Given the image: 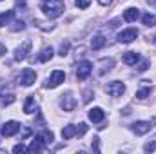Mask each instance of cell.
Listing matches in <instances>:
<instances>
[{
	"label": "cell",
	"mask_w": 156,
	"mask_h": 154,
	"mask_svg": "<svg viewBox=\"0 0 156 154\" xmlns=\"http://www.w3.org/2000/svg\"><path fill=\"white\" fill-rule=\"evenodd\" d=\"M20 131V123L18 121H7V123H4L2 125V129H0V132H2V136H5V138H9V136H13V134H16Z\"/></svg>",
	"instance_id": "277c9868"
},
{
	"label": "cell",
	"mask_w": 156,
	"mask_h": 154,
	"mask_svg": "<svg viewBox=\"0 0 156 154\" xmlns=\"http://www.w3.org/2000/svg\"><path fill=\"white\" fill-rule=\"evenodd\" d=\"M105 93L111 94V96H122L125 93V85L122 82H111L105 85Z\"/></svg>",
	"instance_id": "5b68a950"
},
{
	"label": "cell",
	"mask_w": 156,
	"mask_h": 154,
	"mask_svg": "<svg viewBox=\"0 0 156 154\" xmlns=\"http://www.w3.org/2000/svg\"><path fill=\"white\" fill-rule=\"evenodd\" d=\"M67 49H69V44L62 45V47H60V56H66V54H67Z\"/></svg>",
	"instance_id": "4316f807"
},
{
	"label": "cell",
	"mask_w": 156,
	"mask_h": 154,
	"mask_svg": "<svg viewBox=\"0 0 156 154\" xmlns=\"http://www.w3.org/2000/svg\"><path fill=\"white\" fill-rule=\"evenodd\" d=\"M33 140H37L42 147H45V145H49V143L53 142V132H51V131H42V132H38Z\"/></svg>",
	"instance_id": "30bf717a"
},
{
	"label": "cell",
	"mask_w": 156,
	"mask_h": 154,
	"mask_svg": "<svg viewBox=\"0 0 156 154\" xmlns=\"http://www.w3.org/2000/svg\"><path fill=\"white\" fill-rule=\"evenodd\" d=\"M105 45V38L102 37V35H98V37H94V38L91 40V47L93 49H100V47H104Z\"/></svg>",
	"instance_id": "d6986e66"
},
{
	"label": "cell",
	"mask_w": 156,
	"mask_h": 154,
	"mask_svg": "<svg viewBox=\"0 0 156 154\" xmlns=\"http://www.w3.org/2000/svg\"><path fill=\"white\" fill-rule=\"evenodd\" d=\"M104 118H105V113H104L100 107H94V109L89 111V120H91L93 123H100Z\"/></svg>",
	"instance_id": "7c38bea8"
},
{
	"label": "cell",
	"mask_w": 156,
	"mask_h": 154,
	"mask_svg": "<svg viewBox=\"0 0 156 154\" xmlns=\"http://www.w3.org/2000/svg\"><path fill=\"white\" fill-rule=\"evenodd\" d=\"M138 37V29H134V27H129V29H123V31H120L118 33V42H122V44H129V42H133V40Z\"/></svg>",
	"instance_id": "8992f818"
},
{
	"label": "cell",
	"mask_w": 156,
	"mask_h": 154,
	"mask_svg": "<svg viewBox=\"0 0 156 154\" xmlns=\"http://www.w3.org/2000/svg\"><path fill=\"white\" fill-rule=\"evenodd\" d=\"M93 147H94V151H96V152L100 151V149H98V138H94V142H93Z\"/></svg>",
	"instance_id": "f1b7e54d"
},
{
	"label": "cell",
	"mask_w": 156,
	"mask_h": 154,
	"mask_svg": "<svg viewBox=\"0 0 156 154\" xmlns=\"http://www.w3.org/2000/svg\"><path fill=\"white\" fill-rule=\"evenodd\" d=\"M138 60H140V54H138L136 51H129V53L123 54V62H125L127 65H136Z\"/></svg>",
	"instance_id": "4fadbf2b"
},
{
	"label": "cell",
	"mask_w": 156,
	"mask_h": 154,
	"mask_svg": "<svg viewBox=\"0 0 156 154\" xmlns=\"http://www.w3.org/2000/svg\"><path fill=\"white\" fill-rule=\"evenodd\" d=\"M144 24L147 26V27H153V26H156V15H151V13H147V15H144Z\"/></svg>",
	"instance_id": "44dd1931"
},
{
	"label": "cell",
	"mask_w": 156,
	"mask_h": 154,
	"mask_svg": "<svg viewBox=\"0 0 156 154\" xmlns=\"http://www.w3.org/2000/svg\"><path fill=\"white\" fill-rule=\"evenodd\" d=\"M149 67V60H144L142 64H140V67H138V71H145Z\"/></svg>",
	"instance_id": "83f0119b"
},
{
	"label": "cell",
	"mask_w": 156,
	"mask_h": 154,
	"mask_svg": "<svg viewBox=\"0 0 156 154\" xmlns=\"http://www.w3.org/2000/svg\"><path fill=\"white\" fill-rule=\"evenodd\" d=\"M98 2H100V4H102V5H109V4H111V2H113V0H98Z\"/></svg>",
	"instance_id": "f546056e"
},
{
	"label": "cell",
	"mask_w": 156,
	"mask_h": 154,
	"mask_svg": "<svg viewBox=\"0 0 156 154\" xmlns=\"http://www.w3.org/2000/svg\"><path fill=\"white\" fill-rule=\"evenodd\" d=\"M13 102H15V93L5 91V89H0V107L11 105Z\"/></svg>",
	"instance_id": "8fae6325"
},
{
	"label": "cell",
	"mask_w": 156,
	"mask_h": 154,
	"mask_svg": "<svg viewBox=\"0 0 156 154\" xmlns=\"http://www.w3.org/2000/svg\"><path fill=\"white\" fill-rule=\"evenodd\" d=\"M66 9V4L64 0H44L42 2V11L47 18H56L64 13Z\"/></svg>",
	"instance_id": "6da1fadb"
},
{
	"label": "cell",
	"mask_w": 156,
	"mask_h": 154,
	"mask_svg": "<svg viewBox=\"0 0 156 154\" xmlns=\"http://www.w3.org/2000/svg\"><path fill=\"white\" fill-rule=\"evenodd\" d=\"M35 109H37L35 98H33V96H27V100H26V103H24V113H26V114H31V113H35Z\"/></svg>",
	"instance_id": "e0dca14e"
},
{
	"label": "cell",
	"mask_w": 156,
	"mask_h": 154,
	"mask_svg": "<svg viewBox=\"0 0 156 154\" xmlns=\"http://www.w3.org/2000/svg\"><path fill=\"white\" fill-rule=\"evenodd\" d=\"M15 24H16V26H13V27H11V29H13V31H16V29H24V27H26V24H24V22H22V20H20V22H18V20H16V22H15Z\"/></svg>",
	"instance_id": "484cf974"
},
{
	"label": "cell",
	"mask_w": 156,
	"mask_h": 154,
	"mask_svg": "<svg viewBox=\"0 0 156 154\" xmlns=\"http://www.w3.org/2000/svg\"><path fill=\"white\" fill-rule=\"evenodd\" d=\"M31 51V40H26L22 45H18L16 47V51H15V60L16 62H22V60H26V56H27V53Z\"/></svg>",
	"instance_id": "52a82bcc"
},
{
	"label": "cell",
	"mask_w": 156,
	"mask_h": 154,
	"mask_svg": "<svg viewBox=\"0 0 156 154\" xmlns=\"http://www.w3.org/2000/svg\"><path fill=\"white\" fill-rule=\"evenodd\" d=\"M2 53H4V47H2V45H0V54H2Z\"/></svg>",
	"instance_id": "4dcf8cb0"
},
{
	"label": "cell",
	"mask_w": 156,
	"mask_h": 154,
	"mask_svg": "<svg viewBox=\"0 0 156 154\" xmlns=\"http://www.w3.org/2000/svg\"><path fill=\"white\" fill-rule=\"evenodd\" d=\"M13 18H15V11H13V9H9V11H5V13H0V27L11 24Z\"/></svg>",
	"instance_id": "5bb4252c"
},
{
	"label": "cell",
	"mask_w": 156,
	"mask_h": 154,
	"mask_svg": "<svg viewBox=\"0 0 156 154\" xmlns=\"http://www.w3.org/2000/svg\"><path fill=\"white\" fill-rule=\"evenodd\" d=\"M153 42H154V44H156V37H154V40H153Z\"/></svg>",
	"instance_id": "1f68e13d"
},
{
	"label": "cell",
	"mask_w": 156,
	"mask_h": 154,
	"mask_svg": "<svg viewBox=\"0 0 156 154\" xmlns=\"http://www.w3.org/2000/svg\"><path fill=\"white\" fill-rule=\"evenodd\" d=\"M64 80H66V73H64V71H53L51 76H49V80H47V83H45V87H47V89H55V87H58Z\"/></svg>",
	"instance_id": "3957f363"
},
{
	"label": "cell",
	"mask_w": 156,
	"mask_h": 154,
	"mask_svg": "<svg viewBox=\"0 0 156 154\" xmlns=\"http://www.w3.org/2000/svg\"><path fill=\"white\" fill-rule=\"evenodd\" d=\"M91 73H93V64L89 60L78 62V65H76V78L78 80H87Z\"/></svg>",
	"instance_id": "7a4b0ae2"
},
{
	"label": "cell",
	"mask_w": 156,
	"mask_h": 154,
	"mask_svg": "<svg viewBox=\"0 0 156 154\" xmlns=\"http://www.w3.org/2000/svg\"><path fill=\"white\" fill-rule=\"evenodd\" d=\"M13 152H15V154L29 152V147H26V145H22V143H20V145H15V147H13Z\"/></svg>",
	"instance_id": "603a6c76"
},
{
	"label": "cell",
	"mask_w": 156,
	"mask_h": 154,
	"mask_svg": "<svg viewBox=\"0 0 156 154\" xmlns=\"http://www.w3.org/2000/svg\"><path fill=\"white\" fill-rule=\"evenodd\" d=\"M151 127H153V125H151L149 121H136V123H133V127H131V129H133V132H134V134L142 136V134H147V132L151 131Z\"/></svg>",
	"instance_id": "9c48e42d"
},
{
	"label": "cell",
	"mask_w": 156,
	"mask_h": 154,
	"mask_svg": "<svg viewBox=\"0 0 156 154\" xmlns=\"http://www.w3.org/2000/svg\"><path fill=\"white\" fill-rule=\"evenodd\" d=\"M62 107H64V111H73L75 109V98L71 94H66L62 98Z\"/></svg>",
	"instance_id": "2e32d148"
},
{
	"label": "cell",
	"mask_w": 156,
	"mask_h": 154,
	"mask_svg": "<svg viewBox=\"0 0 156 154\" xmlns=\"http://www.w3.org/2000/svg\"><path fill=\"white\" fill-rule=\"evenodd\" d=\"M144 151H145V152H153V151H156V140H154V142H149V143H145Z\"/></svg>",
	"instance_id": "d4e9b609"
},
{
	"label": "cell",
	"mask_w": 156,
	"mask_h": 154,
	"mask_svg": "<svg viewBox=\"0 0 156 154\" xmlns=\"http://www.w3.org/2000/svg\"><path fill=\"white\" fill-rule=\"evenodd\" d=\"M149 94H151V87H144V89H140V91L136 93V98L144 100V98H147Z\"/></svg>",
	"instance_id": "7402d4cb"
},
{
	"label": "cell",
	"mask_w": 156,
	"mask_h": 154,
	"mask_svg": "<svg viewBox=\"0 0 156 154\" xmlns=\"http://www.w3.org/2000/svg\"><path fill=\"white\" fill-rule=\"evenodd\" d=\"M138 16H140V11L134 9V7H133V9H127V11L123 13V20H125V22H136Z\"/></svg>",
	"instance_id": "9a60e30c"
},
{
	"label": "cell",
	"mask_w": 156,
	"mask_h": 154,
	"mask_svg": "<svg viewBox=\"0 0 156 154\" xmlns=\"http://www.w3.org/2000/svg\"><path fill=\"white\" fill-rule=\"evenodd\" d=\"M35 80H37V73L33 71V69H24L22 71V76H20V83L24 85V87H29V85H33L35 83Z\"/></svg>",
	"instance_id": "ba28073f"
},
{
	"label": "cell",
	"mask_w": 156,
	"mask_h": 154,
	"mask_svg": "<svg viewBox=\"0 0 156 154\" xmlns=\"http://www.w3.org/2000/svg\"><path fill=\"white\" fill-rule=\"evenodd\" d=\"M75 4H76L78 9H87L89 4H91V0H75Z\"/></svg>",
	"instance_id": "cb8c5ba5"
},
{
	"label": "cell",
	"mask_w": 156,
	"mask_h": 154,
	"mask_svg": "<svg viewBox=\"0 0 156 154\" xmlns=\"http://www.w3.org/2000/svg\"><path fill=\"white\" fill-rule=\"evenodd\" d=\"M51 58H53V49H51V47H45V49L38 54L40 62H47V60H51Z\"/></svg>",
	"instance_id": "ffe728a7"
},
{
	"label": "cell",
	"mask_w": 156,
	"mask_h": 154,
	"mask_svg": "<svg viewBox=\"0 0 156 154\" xmlns=\"http://www.w3.org/2000/svg\"><path fill=\"white\" fill-rule=\"evenodd\" d=\"M75 134H76V127H75V125H66V127L62 129V138H64V140H71Z\"/></svg>",
	"instance_id": "ac0fdd59"
}]
</instances>
